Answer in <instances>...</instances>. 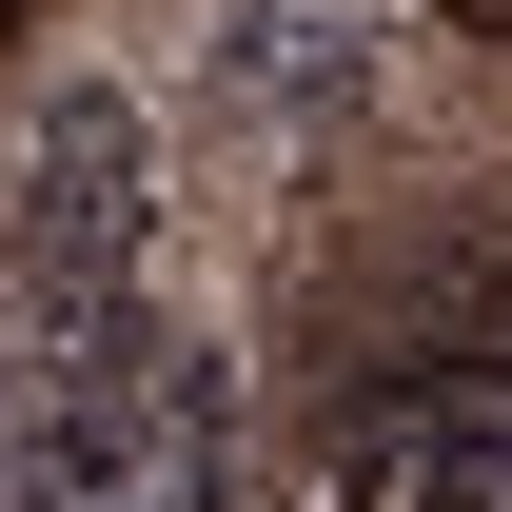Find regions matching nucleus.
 <instances>
[{
	"mask_svg": "<svg viewBox=\"0 0 512 512\" xmlns=\"http://www.w3.org/2000/svg\"><path fill=\"white\" fill-rule=\"evenodd\" d=\"M217 493H237V414L197 335L119 316L60 355H0V512H217Z\"/></svg>",
	"mask_w": 512,
	"mask_h": 512,
	"instance_id": "obj_1",
	"label": "nucleus"
},
{
	"mask_svg": "<svg viewBox=\"0 0 512 512\" xmlns=\"http://www.w3.org/2000/svg\"><path fill=\"white\" fill-rule=\"evenodd\" d=\"M335 512H512V355L394 375L335 434Z\"/></svg>",
	"mask_w": 512,
	"mask_h": 512,
	"instance_id": "obj_2",
	"label": "nucleus"
}]
</instances>
